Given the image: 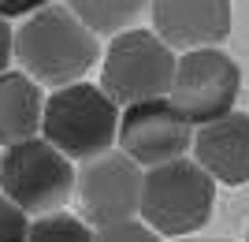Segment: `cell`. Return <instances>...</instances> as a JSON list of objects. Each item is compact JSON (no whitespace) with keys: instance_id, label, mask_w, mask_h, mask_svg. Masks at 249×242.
<instances>
[{"instance_id":"obj_1","label":"cell","mask_w":249,"mask_h":242,"mask_svg":"<svg viewBox=\"0 0 249 242\" xmlns=\"http://www.w3.org/2000/svg\"><path fill=\"white\" fill-rule=\"evenodd\" d=\"M11 60H19L22 74L37 86L63 90L86 82V71L101 60V37L86 30L63 4H49L11 34Z\"/></svg>"},{"instance_id":"obj_2","label":"cell","mask_w":249,"mask_h":242,"mask_svg":"<svg viewBox=\"0 0 249 242\" xmlns=\"http://www.w3.org/2000/svg\"><path fill=\"white\" fill-rule=\"evenodd\" d=\"M115 130H119V108L108 101L101 86L74 82L45 97L37 134L67 160L86 164V160L108 153L115 146Z\"/></svg>"},{"instance_id":"obj_3","label":"cell","mask_w":249,"mask_h":242,"mask_svg":"<svg viewBox=\"0 0 249 242\" xmlns=\"http://www.w3.org/2000/svg\"><path fill=\"white\" fill-rule=\"evenodd\" d=\"M216 209V183L194 160H171L142 175V223L167 239H190Z\"/></svg>"},{"instance_id":"obj_4","label":"cell","mask_w":249,"mask_h":242,"mask_svg":"<svg viewBox=\"0 0 249 242\" xmlns=\"http://www.w3.org/2000/svg\"><path fill=\"white\" fill-rule=\"evenodd\" d=\"M74 194V164L41 134L0 153V198H8L22 216L63 212Z\"/></svg>"},{"instance_id":"obj_5","label":"cell","mask_w":249,"mask_h":242,"mask_svg":"<svg viewBox=\"0 0 249 242\" xmlns=\"http://www.w3.org/2000/svg\"><path fill=\"white\" fill-rule=\"evenodd\" d=\"M175 74V53L167 49L153 30H130L115 34L112 45L104 49V71H101V90L108 93L115 108L119 105H142L167 97Z\"/></svg>"},{"instance_id":"obj_6","label":"cell","mask_w":249,"mask_h":242,"mask_svg":"<svg viewBox=\"0 0 249 242\" xmlns=\"http://www.w3.org/2000/svg\"><path fill=\"white\" fill-rule=\"evenodd\" d=\"M242 90V67L223 49H194L175 60L167 101L190 127H205L212 119L234 112Z\"/></svg>"},{"instance_id":"obj_7","label":"cell","mask_w":249,"mask_h":242,"mask_svg":"<svg viewBox=\"0 0 249 242\" xmlns=\"http://www.w3.org/2000/svg\"><path fill=\"white\" fill-rule=\"evenodd\" d=\"M142 175L130 157H123L119 149H108L101 157L86 160L74 171V194L78 212L86 223L93 227H108V223L138 220V205H142Z\"/></svg>"},{"instance_id":"obj_8","label":"cell","mask_w":249,"mask_h":242,"mask_svg":"<svg viewBox=\"0 0 249 242\" xmlns=\"http://www.w3.org/2000/svg\"><path fill=\"white\" fill-rule=\"evenodd\" d=\"M115 142L123 157H130L142 171H149L186 157L190 142H194V127L178 116V108L167 97H156L142 105H126L119 112Z\"/></svg>"},{"instance_id":"obj_9","label":"cell","mask_w":249,"mask_h":242,"mask_svg":"<svg viewBox=\"0 0 249 242\" xmlns=\"http://www.w3.org/2000/svg\"><path fill=\"white\" fill-rule=\"evenodd\" d=\"M153 34L175 53L219 49L231 37L234 8L231 0H149Z\"/></svg>"},{"instance_id":"obj_10","label":"cell","mask_w":249,"mask_h":242,"mask_svg":"<svg viewBox=\"0 0 249 242\" xmlns=\"http://www.w3.org/2000/svg\"><path fill=\"white\" fill-rule=\"evenodd\" d=\"M194 164L212 183H249V112H227L194 130Z\"/></svg>"},{"instance_id":"obj_11","label":"cell","mask_w":249,"mask_h":242,"mask_svg":"<svg viewBox=\"0 0 249 242\" xmlns=\"http://www.w3.org/2000/svg\"><path fill=\"white\" fill-rule=\"evenodd\" d=\"M45 93L41 86L26 78L22 71L0 74V146H19L26 138H37L41 130Z\"/></svg>"},{"instance_id":"obj_12","label":"cell","mask_w":249,"mask_h":242,"mask_svg":"<svg viewBox=\"0 0 249 242\" xmlns=\"http://www.w3.org/2000/svg\"><path fill=\"white\" fill-rule=\"evenodd\" d=\"M63 8L97 37H115L145 15L149 0H63Z\"/></svg>"},{"instance_id":"obj_13","label":"cell","mask_w":249,"mask_h":242,"mask_svg":"<svg viewBox=\"0 0 249 242\" xmlns=\"http://www.w3.org/2000/svg\"><path fill=\"white\" fill-rule=\"evenodd\" d=\"M26 242H93V227L74 212H49L30 220Z\"/></svg>"},{"instance_id":"obj_14","label":"cell","mask_w":249,"mask_h":242,"mask_svg":"<svg viewBox=\"0 0 249 242\" xmlns=\"http://www.w3.org/2000/svg\"><path fill=\"white\" fill-rule=\"evenodd\" d=\"M93 242H160V235L149 231L142 220H123L108 223V227H93Z\"/></svg>"},{"instance_id":"obj_15","label":"cell","mask_w":249,"mask_h":242,"mask_svg":"<svg viewBox=\"0 0 249 242\" xmlns=\"http://www.w3.org/2000/svg\"><path fill=\"white\" fill-rule=\"evenodd\" d=\"M30 216H22L8 198H0V242H26Z\"/></svg>"},{"instance_id":"obj_16","label":"cell","mask_w":249,"mask_h":242,"mask_svg":"<svg viewBox=\"0 0 249 242\" xmlns=\"http://www.w3.org/2000/svg\"><path fill=\"white\" fill-rule=\"evenodd\" d=\"M52 0H0V19H30Z\"/></svg>"},{"instance_id":"obj_17","label":"cell","mask_w":249,"mask_h":242,"mask_svg":"<svg viewBox=\"0 0 249 242\" xmlns=\"http://www.w3.org/2000/svg\"><path fill=\"white\" fill-rule=\"evenodd\" d=\"M11 22L8 19H0V74L8 71V63H11Z\"/></svg>"},{"instance_id":"obj_18","label":"cell","mask_w":249,"mask_h":242,"mask_svg":"<svg viewBox=\"0 0 249 242\" xmlns=\"http://www.w3.org/2000/svg\"><path fill=\"white\" fill-rule=\"evenodd\" d=\"M178 242H231V239H178Z\"/></svg>"},{"instance_id":"obj_19","label":"cell","mask_w":249,"mask_h":242,"mask_svg":"<svg viewBox=\"0 0 249 242\" xmlns=\"http://www.w3.org/2000/svg\"><path fill=\"white\" fill-rule=\"evenodd\" d=\"M246 242H249V231H246Z\"/></svg>"}]
</instances>
